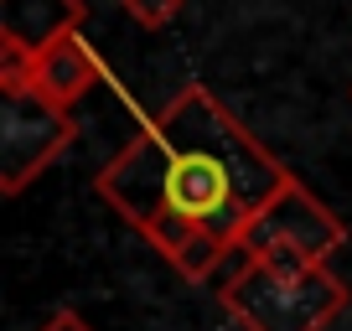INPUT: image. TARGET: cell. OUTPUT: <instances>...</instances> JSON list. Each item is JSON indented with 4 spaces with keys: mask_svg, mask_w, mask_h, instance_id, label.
I'll return each mask as SVG.
<instances>
[{
    "mask_svg": "<svg viewBox=\"0 0 352 331\" xmlns=\"http://www.w3.org/2000/svg\"><path fill=\"white\" fill-rule=\"evenodd\" d=\"M280 155L202 83H187L140 124L130 145L99 171V197L135 228L192 222L239 249L259 212L290 187Z\"/></svg>",
    "mask_w": 352,
    "mask_h": 331,
    "instance_id": "obj_1",
    "label": "cell"
},
{
    "mask_svg": "<svg viewBox=\"0 0 352 331\" xmlns=\"http://www.w3.org/2000/svg\"><path fill=\"white\" fill-rule=\"evenodd\" d=\"M218 300L243 331H327L352 295L327 264L280 269L243 259L218 290Z\"/></svg>",
    "mask_w": 352,
    "mask_h": 331,
    "instance_id": "obj_2",
    "label": "cell"
},
{
    "mask_svg": "<svg viewBox=\"0 0 352 331\" xmlns=\"http://www.w3.org/2000/svg\"><path fill=\"white\" fill-rule=\"evenodd\" d=\"M342 243H347L342 218L316 197V192H306L300 181H290V187L259 212V222L243 233L239 254L249 259V264L306 269V264H327Z\"/></svg>",
    "mask_w": 352,
    "mask_h": 331,
    "instance_id": "obj_3",
    "label": "cell"
},
{
    "mask_svg": "<svg viewBox=\"0 0 352 331\" xmlns=\"http://www.w3.org/2000/svg\"><path fill=\"white\" fill-rule=\"evenodd\" d=\"M78 124L67 109L47 104L42 93L32 99H0V192L16 197L26 181L42 176L47 166L73 145Z\"/></svg>",
    "mask_w": 352,
    "mask_h": 331,
    "instance_id": "obj_4",
    "label": "cell"
},
{
    "mask_svg": "<svg viewBox=\"0 0 352 331\" xmlns=\"http://www.w3.org/2000/svg\"><path fill=\"white\" fill-rule=\"evenodd\" d=\"M83 0H0V42L47 52L52 42L83 32Z\"/></svg>",
    "mask_w": 352,
    "mask_h": 331,
    "instance_id": "obj_5",
    "label": "cell"
},
{
    "mask_svg": "<svg viewBox=\"0 0 352 331\" xmlns=\"http://www.w3.org/2000/svg\"><path fill=\"white\" fill-rule=\"evenodd\" d=\"M99 78H104V62L88 47L83 32H73L63 42H52L47 52H36V93L47 104H57V109H73Z\"/></svg>",
    "mask_w": 352,
    "mask_h": 331,
    "instance_id": "obj_6",
    "label": "cell"
},
{
    "mask_svg": "<svg viewBox=\"0 0 352 331\" xmlns=\"http://www.w3.org/2000/svg\"><path fill=\"white\" fill-rule=\"evenodd\" d=\"M228 254H233V243H223L218 233H208V228H202V233H192V238L182 243V249H176L171 259H166V264H171L182 279L202 285V279H208V275H212V269H218Z\"/></svg>",
    "mask_w": 352,
    "mask_h": 331,
    "instance_id": "obj_7",
    "label": "cell"
},
{
    "mask_svg": "<svg viewBox=\"0 0 352 331\" xmlns=\"http://www.w3.org/2000/svg\"><path fill=\"white\" fill-rule=\"evenodd\" d=\"M36 93V52L0 42V99H32Z\"/></svg>",
    "mask_w": 352,
    "mask_h": 331,
    "instance_id": "obj_8",
    "label": "cell"
},
{
    "mask_svg": "<svg viewBox=\"0 0 352 331\" xmlns=\"http://www.w3.org/2000/svg\"><path fill=\"white\" fill-rule=\"evenodd\" d=\"M124 5V16L130 21H140L145 32H161V26H171L176 16H182V5L187 0H120Z\"/></svg>",
    "mask_w": 352,
    "mask_h": 331,
    "instance_id": "obj_9",
    "label": "cell"
},
{
    "mask_svg": "<svg viewBox=\"0 0 352 331\" xmlns=\"http://www.w3.org/2000/svg\"><path fill=\"white\" fill-rule=\"evenodd\" d=\"M36 331H94V326H88V321L78 316L73 306H57V310H52V316H47V321H42Z\"/></svg>",
    "mask_w": 352,
    "mask_h": 331,
    "instance_id": "obj_10",
    "label": "cell"
}]
</instances>
